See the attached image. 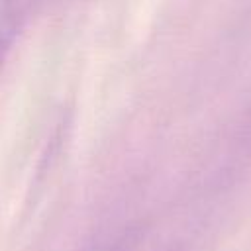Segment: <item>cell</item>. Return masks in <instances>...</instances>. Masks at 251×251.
I'll list each match as a JSON object with an SVG mask.
<instances>
[{
  "instance_id": "2",
  "label": "cell",
  "mask_w": 251,
  "mask_h": 251,
  "mask_svg": "<svg viewBox=\"0 0 251 251\" xmlns=\"http://www.w3.org/2000/svg\"><path fill=\"white\" fill-rule=\"evenodd\" d=\"M159 251H180V249H176V247H163V249H159Z\"/></svg>"
},
{
  "instance_id": "1",
  "label": "cell",
  "mask_w": 251,
  "mask_h": 251,
  "mask_svg": "<svg viewBox=\"0 0 251 251\" xmlns=\"http://www.w3.org/2000/svg\"><path fill=\"white\" fill-rule=\"evenodd\" d=\"M135 241H137L135 231L127 227L122 231H112L96 237L84 251H133Z\"/></svg>"
}]
</instances>
